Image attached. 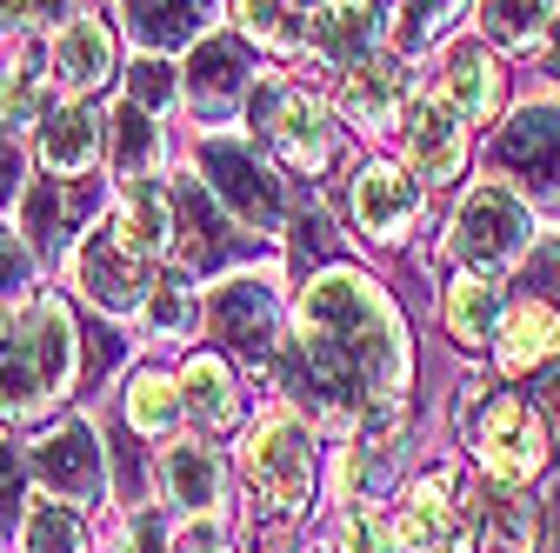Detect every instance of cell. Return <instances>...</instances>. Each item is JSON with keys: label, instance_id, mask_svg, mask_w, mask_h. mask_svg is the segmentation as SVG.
Wrapping results in <instances>:
<instances>
[{"label": "cell", "instance_id": "42", "mask_svg": "<svg viewBox=\"0 0 560 553\" xmlns=\"http://www.w3.org/2000/svg\"><path fill=\"white\" fill-rule=\"evenodd\" d=\"M27 154H34V141H27L14 120H0V221H8L14 207H21V193L34 187L27 180Z\"/></svg>", "mask_w": 560, "mask_h": 553}, {"label": "cell", "instance_id": "34", "mask_svg": "<svg viewBox=\"0 0 560 553\" xmlns=\"http://www.w3.org/2000/svg\"><path fill=\"white\" fill-rule=\"evenodd\" d=\"M234 34L260 54H307V0H234Z\"/></svg>", "mask_w": 560, "mask_h": 553}, {"label": "cell", "instance_id": "1", "mask_svg": "<svg viewBox=\"0 0 560 553\" xmlns=\"http://www.w3.org/2000/svg\"><path fill=\"white\" fill-rule=\"evenodd\" d=\"M273 380L288 393V407H301L307 427L327 440L361 434L368 407L407 400V380H413L407 320L374 273L347 260L307 273V287L294 294L288 348H280Z\"/></svg>", "mask_w": 560, "mask_h": 553}, {"label": "cell", "instance_id": "41", "mask_svg": "<svg viewBox=\"0 0 560 553\" xmlns=\"http://www.w3.org/2000/svg\"><path fill=\"white\" fill-rule=\"evenodd\" d=\"M27 507H34V473H27V440H14L8 427H0V533H21V520H27Z\"/></svg>", "mask_w": 560, "mask_h": 553}, {"label": "cell", "instance_id": "28", "mask_svg": "<svg viewBox=\"0 0 560 553\" xmlns=\"http://www.w3.org/2000/svg\"><path fill=\"white\" fill-rule=\"evenodd\" d=\"M441 320H447V340H454V348H467V354L494 348V333H501V320H508L501 281H494V273L460 267L454 281H447V294H441Z\"/></svg>", "mask_w": 560, "mask_h": 553}, {"label": "cell", "instance_id": "48", "mask_svg": "<svg viewBox=\"0 0 560 553\" xmlns=\"http://www.w3.org/2000/svg\"><path fill=\"white\" fill-rule=\"evenodd\" d=\"M0 553H8V533H0Z\"/></svg>", "mask_w": 560, "mask_h": 553}, {"label": "cell", "instance_id": "15", "mask_svg": "<svg viewBox=\"0 0 560 553\" xmlns=\"http://www.w3.org/2000/svg\"><path fill=\"white\" fill-rule=\"evenodd\" d=\"M413 74H407V60L400 54H374V60H361V67H347L340 74V87H334V107H340V120L361 133V141H394V133L407 127V114H413Z\"/></svg>", "mask_w": 560, "mask_h": 553}, {"label": "cell", "instance_id": "18", "mask_svg": "<svg viewBox=\"0 0 560 553\" xmlns=\"http://www.w3.org/2000/svg\"><path fill=\"white\" fill-rule=\"evenodd\" d=\"M167 200H174V260L187 273H207V267H221L234 254V221H228V207L207 193V180L194 167H174L167 180Z\"/></svg>", "mask_w": 560, "mask_h": 553}, {"label": "cell", "instance_id": "4", "mask_svg": "<svg viewBox=\"0 0 560 553\" xmlns=\"http://www.w3.org/2000/svg\"><path fill=\"white\" fill-rule=\"evenodd\" d=\"M288 301H280V273L267 267H234L221 281H207L200 294V333L214 340V354H228L241 374L267 380L288 348Z\"/></svg>", "mask_w": 560, "mask_h": 553}, {"label": "cell", "instance_id": "2", "mask_svg": "<svg viewBox=\"0 0 560 553\" xmlns=\"http://www.w3.org/2000/svg\"><path fill=\"white\" fill-rule=\"evenodd\" d=\"M81 387V333L60 294L0 314V427H47Z\"/></svg>", "mask_w": 560, "mask_h": 553}, {"label": "cell", "instance_id": "20", "mask_svg": "<svg viewBox=\"0 0 560 553\" xmlns=\"http://www.w3.org/2000/svg\"><path fill=\"white\" fill-rule=\"evenodd\" d=\"M400 154H407V174L420 187H454L467 174V120L441 94H420L407 127H400Z\"/></svg>", "mask_w": 560, "mask_h": 553}, {"label": "cell", "instance_id": "47", "mask_svg": "<svg viewBox=\"0 0 560 553\" xmlns=\"http://www.w3.org/2000/svg\"><path fill=\"white\" fill-rule=\"evenodd\" d=\"M547 40H553V74H560V14H553V34Z\"/></svg>", "mask_w": 560, "mask_h": 553}, {"label": "cell", "instance_id": "40", "mask_svg": "<svg viewBox=\"0 0 560 553\" xmlns=\"http://www.w3.org/2000/svg\"><path fill=\"white\" fill-rule=\"evenodd\" d=\"M40 254H34V240L14 227V221H0V314L8 307H27L40 287Z\"/></svg>", "mask_w": 560, "mask_h": 553}, {"label": "cell", "instance_id": "8", "mask_svg": "<svg viewBox=\"0 0 560 553\" xmlns=\"http://www.w3.org/2000/svg\"><path fill=\"white\" fill-rule=\"evenodd\" d=\"M247 127H254V141H260L280 167H288V174H301V180L327 174L334 154H340L327 101H320L314 87H301V81H273V74H267L260 94H254V107H247Z\"/></svg>", "mask_w": 560, "mask_h": 553}, {"label": "cell", "instance_id": "23", "mask_svg": "<svg viewBox=\"0 0 560 553\" xmlns=\"http://www.w3.org/2000/svg\"><path fill=\"white\" fill-rule=\"evenodd\" d=\"M180 393H187V427L221 440L247 427V393H241V367L214 348H194L180 361Z\"/></svg>", "mask_w": 560, "mask_h": 553}, {"label": "cell", "instance_id": "33", "mask_svg": "<svg viewBox=\"0 0 560 553\" xmlns=\"http://www.w3.org/2000/svg\"><path fill=\"white\" fill-rule=\"evenodd\" d=\"M120 27L133 34L140 54H174V47H194L207 34L200 0H120Z\"/></svg>", "mask_w": 560, "mask_h": 553}, {"label": "cell", "instance_id": "13", "mask_svg": "<svg viewBox=\"0 0 560 553\" xmlns=\"http://www.w3.org/2000/svg\"><path fill=\"white\" fill-rule=\"evenodd\" d=\"M494 174L540 207H560V107L527 101L501 133H494Z\"/></svg>", "mask_w": 560, "mask_h": 553}, {"label": "cell", "instance_id": "7", "mask_svg": "<svg viewBox=\"0 0 560 553\" xmlns=\"http://www.w3.org/2000/svg\"><path fill=\"white\" fill-rule=\"evenodd\" d=\"M27 473L34 494L67 501L81 514H101L114 501V467H107V434L88 421V413H60L40 434H27Z\"/></svg>", "mask_w": 560, "mask_h": 553}, {"label": "cell", "instance_id": "9", "mask_svg": "<svg viewBox=\"0 0 560 553\" xmlns=\"http://www.w3.org/2000/svg\"><path fill=\"white\" fill-rule=\"evenodd\" d=\"M260 81H267L260 74V54L234 27H207L187 47V60H180V94H187V114L200 120V133L234 120V114H247L254 94H260Z\"/></svg>", "mask_w": 560, "mask_h": 553}, {"label": "cell", "instance_id": "14", "mask_svg": "<svg viewBox=\"0 0 560 553\" xmlns=\"http://www.w3.org/2000/svg\"><path fill=\"white\" fill-rule=\"evenodd\" d=\"M394 527L407 553H480V520L467 501H454V473H420L394 501Z\"/></svg>", "mask_w": 560, "mask_h": 553}, {"label": "cell", "instance_id": "44", "mask_svg": "<svg viewBox=\"0 0 560 553\" xmlns=\"http://www.w3.org/2000/svg\"><path fill=\"white\" fill-rule=\"evenodd\" d=\"M174 553H234L228 520H174Z\"/></svg>", "mask_w": 560, "mask_h": 553}, {"label": "cell", "instance_id": "6", "mask_svg": "<svg viewBox=\"0 0 560 553\" xmlns=\"http://www.w3.org/2000/svg\"><path fill=\"white\" fill-rule=\"evenodd\" d=\"M454 434H460V447L480 467L487 487H527V480H540L547 460H553V427H547V413L527 393H501L494 387L480 400L474 421L454 427Z\"/></svg>", "mask_w": 560, "mask_h": 553}, {"label": "cell", "instance_id": "16", "mask_svg": "<svg viewBox=\"0 0 560 553\" xmlns=\"http://www.w3.org/2000/svg\"><path fill=\"white\" fill-rule=\"evenodd\" d=\"M428 207V187H420L400 161H361L354 180H347V214H354L361 240L374 247H400Z\"/></svg>", "mask_w": 560, "mask_h": 553}, {"label": "cell", "instance_id": "36", "mask_svg": "<svg viewBox=\"0 0 560 553\" xmlns=\"http://www.w3.org/2000/svg\"><path fill=\"white\" fill-rule=\"evenodd\" d=\"M467 8H474V0H400V8H394V34H387V40H394V54H400V60L428 54V47H434L460 14H467Z\"/></svg>", "mask_w": 560, "mask_h": 553}, {"label": "cell", "instance_id": "46", "mask_svg": "<svg viewBox=\"0 0 560 553\" xmlns=\"http://www.w3.org/2000/svg\"><path fill=\"white\" fill-rule=\"evenodd\" d=\"M540 520H547V553H560V473H553V487L540 501Z\"/></svg>", "mask_w": 560, "mask_h": 553}, {"label": "cell", "instance_id": "43", "mask_svg": "<svg viewBox=\"0 0 560 553\" xmlns=\"http://www.w3.org/2000/svg\"><path fill=\"white\" fill-rule=\"evenodd\" d=\"M0 14H8L14 34H60L67 21H81V0H0Z\"/></svg>", "mask_w": 560, "mask_h": 553}, {"label": "cell", "instance_id": "27", "mask_svg": "<svg viewBox=\"0 0 560 553\" xmlns=\"http://www.w3.org/2000/svg\"><path fill=\"white\" fill-rule=\"evenodd\" d=\"M47 87H54V54H47V34H8L0 40V120H14L21 133L54 114L47 107Z\"/></svg>", "mask_w": 560, "mask_h": 553}, {"label": "cell", "instance_id": "21", "mask_svg": "<svg viewBox=\"0 0 560 553\" xmlns=\"http://www.w3.org/2000/svg\"><path fill=\"white\" fill-rule=\"evenodd\" d=\"M387 27V0H314L307 8V54L320 67H334V74H347V67L374 60Z\"/></svg>", "mask_w": 560, "mask_h": 553}, {"label": "cell", "instance_id": "17", "mask_svg": "<svg viewBox=\"0 0 560 553\" xmlns=\"http://www.w3.org/2000/svg\"><path fill=\"white\" fill-rule=\"evenodd\" d=\"M107 141H114V107L60 101L34 133V161L47 180H94L107 167Z\"/></svg>", "mask_w": 560, "mask_h": 553}, {"label": "cell", "instance_id": "22", "mask_svg": "<svg viewBox=\"0 0 560 553\" xmlns=\"http://www.w3.org/2000/svg\"><path fill=\"white\" fill-rule=\"evenodd\" d=\"M400 440L407 434H347L327 467V501L334 507H381L400 480Z\"/></svg>", "mask_w": 560, "mask_h": 553}, {"label": "cell", "instance_id": "35", "mask_svg": "<svg viewBox=\"0 0 560 553\" xmlns=\"http://www.w3.org/2000/svg\"><path fill=\"white\" fill-rule=\"evenodd\" d=\"M553 34V0H480V40L508 47V54H534Z\"/></svg>", "mask_w": 560, "mask_h": 553}, {"label": "cell", "instance_id": "19", "mask_svg": "<svg viewBox=\"0 0 560 553\" xmlns=\"http://www.w3.org/2000/svg\"><path fill=\"white\" fill-rule=\"evenodd\" d=\"M47 54H54V87L67 101H94V94H107L127 74V67H120V34L101 21V8L81 14V21H67L47 40Z\"/></svg>", "mask_w": 560, "mask_h": 553}, {"label": "cell", "instance_id": "45", "mask_svg": "<svg viewBox=\"0 0 560 553\" xmlns=\"http://www.w3.org/2000/svg\"><path fill=\"white\" fill-rule=\"evenodd\" d=\"M534 407L547 413V427L560 434V367H547V374H540V393H534Z\"/></svg>", "mask_w": 560, "mask_h": 553}, {"label": "cell", "instance_id": "30", "mask_svg": "<svg viewBox=\"0 0 560 553\" xmlns=\"http://www.w3.org/2000/svg\"><path fill=\"white\" fill-rule=\"evenodd\" d=\"M200 273H187L180 260H167L161 273H154V287H148V301H140V333L154 340V348H180V340H194L200 333Z\"/></svg>", "mask_w": 560, "mask_h": 553}, {"label": "cell", "instance_id": "25", "mask_svg": "<svg viewBox=\"0 0 560 553\" xmlns=\"http://www.w3.org/2000/svg\"><path fill=\"white\" fill-rule=\"evenodd\" d=\"M553 361H560V307L527 287L521 301H508V320L494 333V367L508 380H527V374H547Z\"/></svg>", "mask_w": 560, "mask_h": 553}, {"label": "cell", "instance_id": "29", "mask_svg": "<svg viewBox=\"0 0 560 553\" xmlns=\"http://www.w3.org/2000/svg\"><path fill=\"white\" fill-rule=\"evenodd\" d=\"M467 127H487L501 114V67L487 54V40H460L447 47V67H441V87H434Z\"/></svg>", "mask_w": 560, "mask_h": 553}, {"label": "cell", "instance_id": "32", "mask_svg": "<svg viewBox=\"0 0 560 553\" xmlns=\"http://www.w3.org/2000/svg\"><path fill=\"white\" fill-rule=\"evenodd\" d=\"M161 161H167V127H161V114L120 101V107H114V141H107V174H114V187L154 180Z\"/></svg>", "mask_w": 560, "mask_h": 553}, {"label": "cell", "instance_id": "39", "mask_svg": "<svg viewBox=\"0 0 560 553\" xmlns=\"http://www.w3.org/2000/svg\"><path fill=\"white\" fill-rule=\"evenodd\" d=\"M120 87H127L133 107H148V114H161V120L187 101V94H180V67H174L167 54H133L127 74H120Z\"/></svg>", "mask_w": 560, "mask_h": 553}, {"label": "cell", "instance_id": "26", "mask_svg": "<svg viewBox=\"0 0 560 553\" xmlns=\"http://www.w3.org/2000/svg\"><path fill=\"white\" fill-rule=\"evenodd\" d=\"M107 227H114V240L133 260H148V267H167L174 260V200H167L161 180H127V187H114Z\"/></svg>", "mask_w": 560, "mask_h": 553}, {"label": "cell", "instance_id": "12", "mask_svg": "<svg viewBox=\"0 0 560 553\" xmlns=\"http://www.w3.org/2000/svg\"><path fill=\"white\" fill-rule=\"evenodd\" d=\"M154 487H161V507L174 520H228L234 460L207 440V434H180L174 447L154 454Z\"/></svg>", "mask_w": 560, "mask_h": 553}, {"label": "cell", "instance_id": "31", "mask_svg": "<svg viewBox=\"0 0 560 553\" xmlns=\"http://www.w3.org/2000/svg\"><path fill=\"white\" fill-rule=\"evenodd\" d=\"M474 520H480V553H540L547 546V520H540V501H527V487H487L474 501Z\"/></svg>", "mask_w": 560, "mask_h": 553}, {"label": "cell", "instance_id": "24", "mask_svg": "<svg viewBox=\"0 0 560 553\" xmlns=\"http://www.w3.org/2000/svg\"><path fill=\"white\" fill-rule=\"evenodd\" d=\"M120 427L148 447H174L180 427H187V393H180V374H167L161 361H133L127 380H120Z\"/></svg>", "mask_w": 560, "mask_h": 553}, {"label": "cell", "instance_id": "37", "mask_svg": "<svg viewBox=\"0 0 560 553\" xmlns=\"http://www.w3.org/2000/svg\"><path fill=\"white\" fill-rule=\"evenodd\" d=\"M101 553H174V514L167 507H114Z\"/></svg>", "mask_w": 560, "mask_h": 553}, {"label": "cell", "instance_id": "10", "mask_svg": "<svg viewBox=\"0 0 560 553\" xmlns=\"http://www.w3.org/2000/svg\"><path fill=\"white\" fill-rule=\"evenodd\" d=\"M534 214L514 187H474L454 221H447V254L454 267H474V273H501V267H521L534 254Z\"/></svg>", "mask_w": 560, "mask_h": 553}, {"label": "cell", "instance_id": "3", "mask_svg": "<svg viewBox=\"0 0 560 553\" xmlns=\"http://www.w3.org/2000/svg\"><path fill=\"white\" fill-rule=\"evenodd\" d=\"M234 473H241L260 527H294L314 507V494H320V434L307 427L301 407L273 400L241 427Z\"/></svg>", "mask_w": 560, "mask_h": 553}, {"label": "cell", "instance_id": "5", "mask_svg": "<svg viewBox=\"0 0 560 553\" xmlns=\"http://www.w3.org/2000/svg\"><path fill=\"white\" fill-rule=\"evenodd\" d=\"M194 174L207 180V193H214L228 207V221L254 240H280L288 234V187H280V167L260 154V141H247V133H200L194 148Z\"/></svg>", "mask_w": 560, "mask_h": 553}, {"label": "cell", "instance_id": "38", "mask_svg": "<svg viewBox=\"0 0 560 553\" xmlns=\"http://www.w3.org/2000/svg\"><path fill=\"white\" fill-rule=\"evenodd\" d=\"M334 553H407L394 507H334Z\"/></svg>", "mask_w": 560, "mask_h": 553}, {"label": "cell", "instance_id": "11", "mask_svg": "<svg viewBox=\"0 0 560 553\" xmlns=\"http://www.w3.org/2000/svg\"><path fill=\"white\" fill-rule=\"evenodd\" d=\"M154 273H161V267L133 260V254L114 240L107 214H101L74 247H67V287H74L94 314H107V320H140V301H148Z\"/></svg>", "mask_w": 560, "mask_h": 553}]
</instances>
